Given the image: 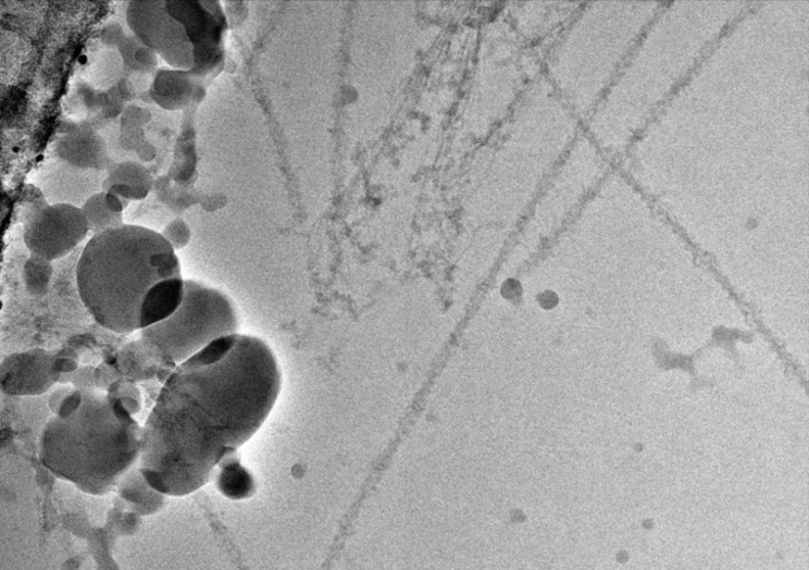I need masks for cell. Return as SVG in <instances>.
<instances>
[{
  "label": "cell",
  "mask_w": 809,
  "mask_h": 570,
  "mask_svg": "<svg viewBox=\"0 0 809 570\" xmlns=\"http://www.w3.org/2000/svg\"><path fill=\"white\" fill-rule=\"evenodd\" d=\"M282 372L259 338H222L177 364L145 426L139 466L164 496H186L260 430L278 399Z\"/></svg>",
  "instance_id": "1"
},
{
  "label": "cell",
  "mask_w": 809,
  "mask_h": 570,
  "mask_svg": "<svg viewBox=\"0 0 809 570\" xmlns=\"http://www.w3.org/2000/svg\"><path fill=\"white\" fill-rule=\"evenodd\" d=\"M185 281L163 235L132 224L94 235L76 267L85 308L117 334L144 331L170 317L184 299Z\"/></svg>",
  "instance_id": "2"
},
{
  "label": "cell",
  "mask_w": 809,
  "mask_h": 570,
  "mask_svg": "<svg viewBox=\"0 0 809 570\" xmlns=\"http://www.w3.org/2000/svg\"><path fill=\"white\" fill-rule=\"evenodd\" d=\"M144 428L122 400L99 389H76L45 424L42 466L80 492L103 496L139 462Z\"/></svg>",
  "instance_id": "3"
},
{
  "label": "cell",
  "mask_w": 809,
  "mask_h": 570,
  "mask_svg": "<svg viewBox=\"0 0 809 570\" xmlns=\"http://www.w3.org/2000/svg\"><path fill=\"white\" fill-rule=\"evenodd\" d=\"M623 7L595 3L583 10L550 54L547 79L576 116L593 112L638 41L626 29Z\"/></svg>",
  "instance_id": "4"
},
{
  "label": "cell",
  "mask_w": 809,
  "mask_h": 570,
  "mask_svg": "<svg viewBox=\"0 0 809 570\" xmlns=\"http://www.w3.org/2000/svg\"><path fill=\"white\" fill-rule=\"evenodd\" d=\"M126 20L132 33L173 70L196 78L220 63L227 20L219 3L129 2Z\"/></svg>",
  "instance_id": "5"
},
{
  "label": "cell",
  "mask_w": 809,
  "mask_h": 570,
  "mask_svg": "<svg viewBox=\"0 0 809 570\" xmlns=\"http://www.w3.org/2000/svg\"><path fill=\"white\" fill-rule=\"evenodd\" d=\"M239 329V313L228 295L202 282L186 280L178 308L141 332L146 344L177 365L213 343L238 335Z\"/></svg>",
  "instance_id": "6"
},
{
  "label": "cell",
  "mask_w": 809,
  "mask_h": 570,
  "mask_svg": "<svg viewBox=\"0 0 809 570\" xmlns=\"http://www.w3.org/2000/svg\"><path fill=\"white\" fill-rule=\"evenodd\" d=\"M514 33L506 24L486 29L478 62L462 111V129L469 135H486L516 106L521 71Z\"/></svg>",
  "instance_id": "7"
},
{
  "label": "cell",
  "mask_w": 809,
  "mask_h": 570,
  "mask_svg": "<svg viewBox=\"0 0 809 570\" xmlns=\"http://www.w3.org/2000/svg\"><path fill=\"white\" fill-rule=\"evenodd\" d=\"M89 232L82 208L69 203L49 206L36 200L24 226V243L32 255L55 261L70 255Z\"/></svg>",
  "instance_id": "8"
},
{
  "label": "cell",
  "mask_w": 809,
  "mask_h": 570,
  "mask_svg": "<svg viewBox=\"0 0 809 570\" xmlns=\"http://www.w3.org/2000/svg\"><path fill=\"white\" fill-rule=\"evenodd\" d=\"M57 354L34 349L8 356L0 367V387L9 396L33 397L47 394L59 382L54 369Z\"/></svg>",
  "instance_id": "9"
},
{
  "label": "cell",
  "mask_w": 809,
  "mask_h": 570,
  "mask_svg": "<svg viewBox=\"0 0 809 570\" xmlns=\"http://www.w3.org/2000/svg\"><path fill=\"white\" fill-rule=\"evenodd\" d=\"M200 88L189 73L163 69L157 73L150 92L160 108L176 111L197 100Z\"/></svg>",
  "instance_id": "10"
},
{
  "label": "cell",
  "mask_w": 809,
  "mask_h": 570,
  "mask_svg": "<svg viewBox=\"0 0 809 570\" xmlns=\"http://www.w3.org/2000/svg\"><path fill=\"white\" fill-rule=\"evenodd\" d=\"M119 493L132 509L141 516L157 512L164 505L165 496L157 492L145 479L139 462L121 479Z\"/></svg>",
  "instance_id": "11"
},
{
  "label": "cell",
  "mask_w": 809,
  "mask_h": 570,
  "mask_svg": "<svg viewBox=\"0 0 809 570\" xmlns=\"http://www.w3.org/2000/svg\"><path fill=\"white\" fill-rule=\"evenodd\" d=\"M116 49L126 71L146 74L158 66L159 55L134 34L125 35Z\"/></svg>",
  "instance_id": "12"
},
{
  "label": "cell",
  "mask_w": 809,
  "mask_h": 570,
  "mask_svg": "<svg viewBox=\"0 0 809 570\" xmlns=\"http://www.w3.org/2000/svg\"><path fill=\"white\" fill-rule=\"evenodd\" d=\"M86 216L89 231L94 235L124 224L123 214L112 212L105 202V194L100 193L89 198L82 208Z\"/></svg>",
  "instance_id": "13"
},
{
  "label": "cell",
  "mask_w": 809,
  "mask_h": 570,
  "mask_svg": "<svg viewBox=\"0 0 809 570\" xmlns=\"http://www.w3.org/2000/svg\"><path fill=\"white\" fill-rule=\"evenodd\" d=\"M127 184L133 187L151 189L153 178L149 171L139 163L123 162L113 164L109 170V176L103 183L104 191L114 184Z\"/></svg>",
  "instance_id": "14"
},
{
  "label": "cell",
  "mask_w": 809,
  "mask_h": 570,
  "mask_svg": "<svg viewBox=\"0 0 809 570\" xmlns=\"http://www.w3.org/2000/svg\"><path fill=\"white\" fill-rule=\"evenodd\" d=\"M97 138L99 137L84 135L65 140L66 145L76 148V152L67 154L65 158H67L70 163L80 166H96L101 162L103 163L105 156L104 146L95 148L102 145L103 140H97Z\"/></svg>",
  "instance_id": "15"
},
{
  "label": "cell",
  "mask_w": 809,
  "mask_h": 570,
  "mask_svg": "<svg viewBox=\"0 0 809 570\" xmlns=\"http://www.w3.org/2000/svg\"><path fill=\"white\" fill-rule=\"evenodd\" d=\"M219 485L222 493L234 499L246 498L253 491L250 474L237 462L224 466Z\"/></svg>",
  "instance_id": "16"
},
{
  "label": "cell",
  "mask_w": 809,
  "mask_h": 570,
  "mask_svg": "<svg viewBox=\"0 0 809 570\" xmlns=\"http://www.w3.org/2000/svg\"><path fill=\"white\" fill-rule=\"evenodd\" d=\"M53 267L51 261L32 255L24 268V280L27 292L33 296H42L49 292Z\"/></svg>",
  "instance_id": "17"
},
{
  "label": "cell",
  "mask_w": 809,
  "mask_h": 570,
  "mask_svg": "<svg viewBox=\"0 0 809 570\" xmlns=\"http://www.w3.org/2000/svg\"><path fill=\"white\" fill-rule=\"evenodd\" d=\"M161 234L175 251L186 248L191 239V232L182 219L171 221Z\"/></svg>",
  "instance_id": "18"
},
{
  "label": "cell",
  "mask_w": 809,
  "mask_h": 570,
  "mask_svg": "<svg viewBox=\"0 0 809 570\" xmlns=\"http://www.w3.org/2000/svg\"><path fill=\"white\" fill-rule=\"evenodd\" d=\"M104 193L128 201H140L149 196L150 189L120 183L110 186Z\"/></svg>",
  "instance_id": "19"
},
{
  "label": "cell",
  "mask_w": 809,
  "mask_h": 570,
  "mask_svg": "<svg viewBox=\"0 0 809 570\" xmlns=\"http://www.w3.org/2000/svg\"><path fill=\"white\" fill-rule=\"evenodd\" d=\"M125 36L122 27L116 24L108 26L102 34V41L110 47H117Z\"/></svg>",
  "instance_id": "20"
}]
</instances>
